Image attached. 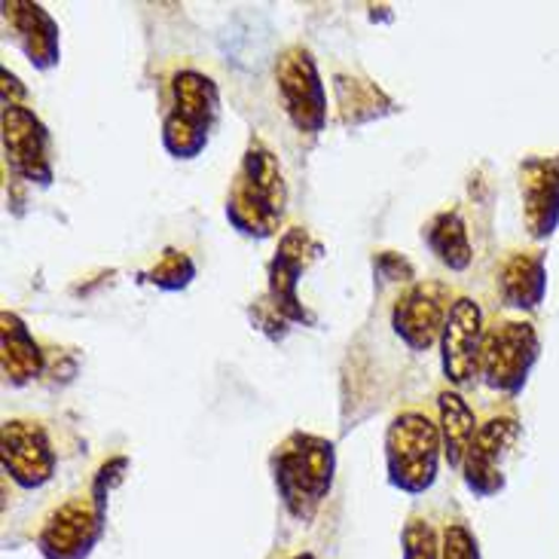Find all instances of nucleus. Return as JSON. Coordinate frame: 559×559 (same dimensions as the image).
Masks as SVG:
<instances>
[{
	"label": "nucleus",
	"mask_w": 559,
	"mask_h": 559,
	"mask_svg": "<svg viewBox=\"0 0 559 559\" xmlns=\"http://www.w3.org/2000/svg\"><path fill=\"white\" fill-rule=\"evenodd\" d=\"M423 242L428 245V251L453 273L468 270L474 260V248H471L468 227L459 217V212H440L435 214L423 229Z\"/></svg>",
	"instance_id": "nucleus-20"
},
{
	"label": "nucleus",
	"mask_w": 559,
	"mask_h": 559,
	"mask_svg": "<svg viewBox=\"0 0 559 559\" xmlns=\"http://www.w3.org/2000/svg\"><path fill=\"white\" fill-rule=\"evenodd\" d=\"M105 535V511L92 496L68 499L46 516L37 532V550L44 559H90Z\"/></svg>",
	"instance_id": "nucleus-8"
},
{
	"label": "nucleus",
	"mask_w": 559,
	"mask_h": 559,
	"mask_svg": "<svg viewBox=\"0 0 559 559\" xmlns=\"http://www.w3.org/2000/svg\"><path fill=\"white\" fill-rule=\"evenodd\" d=\"M516 438H520V423L511 416L489 419L477 428L459 468L465 477V486L477 499H492L504 489V462L514 450Z\"/></svg>",
	"instance_id": "nucleus-13"
},
{
	"label": "nucleus",
	"mask_w": 559,
	"mask_h": 559,
	"mask_svg": "<svg viewBox=\"0 0 559 559\" xmlns=\"http://www.w3.org/2000/svg\"><path fill=\"white\" fill-rule=\"evenodd\" d=\"M3 156L22 181L52 183V138L28 105H3Z\"/></svg>",
	"instance_id": "nucleus-9"
},
{
	"label": "nucleus",
	"mask_w": 559,
	"mask_h": 559,
	"mask_svg": "<svg viewBox=\"0 0 559 559\" xmlns=\"http://www.w3.org/2000/svg\"><path fill=\"white\" fill-rule=\"evenodd\" d=\"M285 171L266 144L251 141L229 187L227 221L248 239H270L285 217Z\"/></svg>",
	"instance_id": "nucleus-2"
},
{
	"label": "nucleus",
	"mask_w": 559,
	"mask_h": 559,
	"mask_svg": "<svg viewBox=\"0 0 559 559\" xmlns=\"http://www.w3.org/2000/svg\"><path fill=\"white\" fill-rule=\"evenodd\" d=\"M373 273L382 278V282H413V263H409L404 254H394V251H379L373 258Z\"/></svg>",
	"instance_id": "nucleus-25"
},
{
	"label": "nucleus",
	"mask_w": 559,
	"mask_h": 559,
	"mask_svg": "<svg viewBox=\"0 0 559 559\" xmlns=\"http://www.w3.org/2000/svg\"><path fill=\"white\" fill-rule=\"evenodd\" d=\"M499 294L508 309L532 312L547 294V260L542 251H514L501 263Z\"/></svg>",
	"instance_id": "nucleus-16"
},
{
	"label": "nucleus",
	"mask_w": 559,
	"mask_h": 559,
	"mask_svg": "<svg viewBox=\"0 0 559 559\" xmlns=\"http://www.w3.org/2000/svg\"><path fill=\"white\" fill-rule=\"evenodd\" d=\"M221 120V92L202 71H178L171 80V107L163 122V147L175 159H197L209 147Z\"/></svg>",
	"instance_id": "nucleus-3"
},
{
	"label": "nucleus",
	"mask_w": 559,
	"mask_h": 559,
	"mask_svg": "<svg viewBox=\"0 0 559 559\" xmlns=\"http://www.w3.org/2000/svg\"><path fill=\"white\" fill-rule=\"evenodd\" d=\"M443 455L440 428L425 413L407 409L394 416L385 431V468L389 484L407 496H423L438 480Z\"/></svg>",
	"instance_id": "nucleus-4"
},
{
	"label": "nucleus",
	"mask_w": 559,
	"mask_h": 559,
	"mask_svg": "<svg viewBox=\"0 0 559 559\" xmlns=\"http://www.w3.org/2000/svg\"><path fill=\"white\" fill-rule=\"evenodd\" d=\"M56 450L40 423L7 419L0 428V465L22 489H40L56 474Z\"/></svg>",
	"instance_id": "nucleus-11"
},
{
	"label": "nucleus",
	"mask_w": 559,
	"mask_h": 559,
	"mask_svg": "<svg viewBox=\"0 0 559 559\" xmlns=\"http://www.w3.org/2000/svg\"><path fill=\"white\" fill-rule=\"evenodd\" d=\"M484 309L471 297H459L440 333V367L453 385H468L480 373L484 358Z\"/></svg>",
	"instance_id": "nucleus-12"
},
{
	"label": "nucleus",
	"mask_w": 559,
	"mask_h": 559,
	"mask_svg": "<svg viewBox=\"0 0 559 559\" xmlns=\"http://www.w3.org/2000/svg\"><path fill=\"white\" fill-rule=\"evenodd\" d=\"M333 92H336V107H340V120L346 126H361V122L379 120L385 114H392L394 102L379 90L377 83L361 80V76L336 74L333 76Z\"/></svg>",
	"instance_id": "nucleus-18"
},
{
	"label": "nucleus",
	"mask_w": 559,
	"mask_h": 559,
	"mask_svg": "<svg viewBox=\"0 0 559 559\" xmlns=\"http://www.w3.org/2000/svg\"><path fill=\"white\" fill-rule=\"evenodd\" d=\"M404 559H440L438 532L431 530L428 520H409L401 532Z\"/></svg>",
	"instance_id": "nucleus-22"
},
{
	"label": "nucleus",
	"mask_w": 559,
	"mask_h": 559,
	"mask_svg": "<svg viewBox=\"0 0 559 559\" xmlns=\"http://www.w3.org/2000/svg\"><path fill=\"white\" fill-rule=\"evenodd\" d=\"M270 468L287 514L300 523H309L318 514L321 501L331 496L336 447L328 438L294 431L275 447Z\"/></svg>",
	"instance_id": "nucleus-1"
},
{
	"label": "nucleus",
	"mask_w": 559,
	"mask_h": 559,
	"mask_svg": "<svg viewBox=\"0 0 559 559\" xmlns=\"http://www.w3.org/2000/svg\"><path fill=\"white\" fill-rule=\"evenodd\" d=\"M0 367L3 379L10 385H28L44 373V352L37 346V340L31 336L28 324L15 312L0 316Z\"/></svg>",
	"instance_id": "nucleus-17"
},
{
	"label": "nucleus",
	"mask_w": 559,
	"mask_h": 559,
	"mask_svg": "<svg viewBox=\"0 0 559 559\" xmlns=\"http://www.w3.org/2000/svg\"><path fill=\"white\" fill-rule=\"evenodd\" d=\"M275 86L297 132L318 135L328 126V92L306 46H287L275 59Z\"/></svg>",
	"instance_id": "nucleus-6"
},
{
	"label": "nucleus",
	"mask_w": 559,
	"mask_h": 559,
	"mask_svg": "<svg viewBox=\"0 0 559 559\" xmlns=\"http://www.w3.org/2000/svg\"><path fill=\"white\" fill-rule=\"evenodd\" d=\"M290 559H316L312 554H297V557H290Z\"/></svg>",
	"instance_id": "nucleus-26"
},
{
	"label": "nucleus",
	"mask_w": 559,
	"mask_h": 559,
	"mask_svg": "<svg viewBox=\"0 0 559 559\" xmlns=\"http://www.w3.org/2000/svg\"><path fill=\"white\" fill-rule=\"evenodd\" d=\"M523 224L532 239H550L559 227V163L532 156L520 166Z\"/></svg>",
	"instance_id": "nucleus-15"
},
{
	"label": "nucleus",
	"mask_w": 559,
	"mask_h": 559,
	"mask_svg": "<svg viewBox=\"0 0 559 559\" xmlns=\"http://www.w3.org/2000/svg\"><path fill=\"white\" fill-rule=\"evenodd\" d=\"M126 471H129V459H126V455H117V459H107L105 465L98 468V474H95L90 496L102 511H107V496L114 492V486L122 484Z\"/></svg>",
	"instance_id": "nucleus-24"
},
{
	"label": "nucleus",
	"mask_w": 559,
	"mask_h": 559,
	"mask_svg": "<svg viewBox=\"0 0 559 559\" xmlns=\"http://www.w3.org/2000/svg\"><path fill=\"white\" fill-rule=\"evenodd\" d=\"M438 413H440V440H443V459L450 468H462V459L468 453L471 440L477 435V416L471 404L459 392H440L438 394Z\"/></svg>",
	"instance_id": "nucleus-19"
},
{
	"label": "nucleus",
	"mask_w": 559,
	"mask_h": 559,
	"mask_svg": "<svg viewBox=\"0 0 559 559\" xmlns=\"http://www.w3.org/2000/svg\"><path fill=\"white\" fill-rule=\"evenodd\" d=\"M197 275V263L187 251H178V248H166L163 258L156 260L151 273L144 275L151 285L163 287V290H183V287L193 282Z\"/></svg>",
	"instance_id": "nucleus-21"
},
{
	"label": "nucleus",
	"mask_w": 559,
	"mask_h": 559,
	"mask_svg": "<svg viewBox=\"0 0 559 559\" xmlns=\"http://www.w3.org/2000/svg\"><path fill=\"white\" fill-rule=\"evenodd\" d=\"M3 25H7V37L25 52V59L37 71H49L61 61L59 25L40 3L7 0L3 3Z\"/></svg>",
	"instance_id": "nucleus-14"
},
{
	"label": "nucleus",
	"mask_w": 559,
	"mask_h": 559,
	"mask_svg": "<svg viewBox=\"0 0 559 559\" xmlns=\"http://www.w3.org/2000/svg\"><path fill=\"white\" fill-rule=\"evenodd\" d=\"M542 355V340L530 321H499L486 331L480 377L501 394H520Z\"/></svg>",
	"instance_id": "nucleus-5"
},
{
	"label": "nucleus",
	"mask_w": 559,
	"mask_h": 559,
	"mask_svg": "<svg viewBox=\"0 0 559 559\" xmlns=\"http://www.w3.org/2000/svg\"><path fill=\"white\" fill-rule=\"evenodd\" d=\"M453 302V290L443 282L409 285L392 309L394 333L413 352H428L435 343H440V333H443Z\"/></svg>",
	"instance_id": "nucleus-10"
},
{
	"label": "nucleus",
	"mask_w": 559,
	"mask_h": 559,
	"mask_svg": "<svg viewBox=\"0 0 559 559\" xmlns=\"http://www.w3.org/2000/svg\"><path fill=\"white\" fill-rule=\"evenodd\" d=\"M440 559H480L477 535L465 523H450L440 538Z\"/></svg>",
	"instance_id": "nucleus-23"
},
{
	"label": "nucleus",
	"mask_w": 559,
	"mask_h": 559,
	"mask_svg": "<svg viewBox=\"0 0 559 559\" xmlns=\"http://www.w3.org/2000/svg\"><path fill=\"white\" fill-rule=\"evenodd\" d=\"M321 254V245L306 233V229H287L278 239L275 258L266 266V302L273 306L287 324H312L316 318L309 316V309L300 302L302 273L309 270V263Z\"/></svg>",
	"instance_id": "nucleus-7"
}]
</instances>
